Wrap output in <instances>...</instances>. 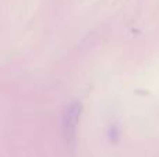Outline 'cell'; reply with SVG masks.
<instances>
[{"label":"cell","mask_w":159,"mask_h":157,"mask_svg":"<svg viewBox=\"0 0 159 157\" xmlns=\"http://www.w3.org/2000/svg\"><path fill=\"white\" fill-rule=\"evenodd\" d=\"M80 116V106L73 104L71 107L67 110L66 114V121H64V129H66V136L67 141H70L71 138H74L75 129H77V121Z\"/></svg>","instance_id":"6da1fadb"}]
</instances>
